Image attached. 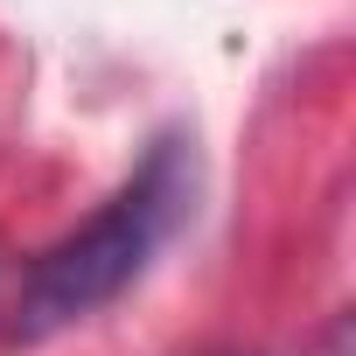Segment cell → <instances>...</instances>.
Segmentation results:
<instances>
[{"mask_svg":"<svg viewBox=\"0 0 356 356\" xmlns=\"http://www.w3.org/2000/svg\"><path fill=\"white\" fill-rule=\"evenodd\" d=\"M203 196V161L189 133H154L133 175L56 245L29 252L15 286L0 293V342L35 349L91 314H105L119 293L147 280V266L168 252V238L196 217Z\"/></svg>","mask_w":356,"mask_h":356,"instance_id":"1","label":"cell"}]
</instances>
